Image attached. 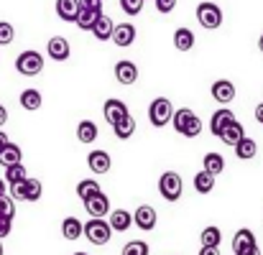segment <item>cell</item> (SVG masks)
Segmentation results:
<instances>
[{
    "mask_svg": "<svg viewBox=\"0 0 263 255\" xmlns=\"http://www.w3.org/2000/svg\"><path fill=\"white\" fill-rule=\"evenodd\" d=\"M172 125H174L176 133L184 135V138H197V135L202 133V120H199V115H197L194 110H189V107H179V110H176Z\"/></svg>",
    "mask_w": 263,
    "mask_h": 255,
    "instance_id": "1",
    "label": "cell"
},
{
    "mask_svg": "<svg viewBox=\"0 0 263 255\" xmlns=\"http://www.w3.org/2000/svg\"><path fill=\"white\" fill-rule=\"evenodd\" d=\"M174 105H172V100H166V97H156L151 105H148V120H151V125L154 128H166L172 120H174Z\"/></svg>",
    "mask_w": 263,
    "mask_h": 255,
    "instance_id": "2",
    "label": "cell"
},
{
    "mask_svg": "<svg viewBox=\"0 0 263 255\" xmlns=\"http://www.w3.org/2000/svg\"><path fill=\"white\" fill-rule=\"evenodd\" d=\"M197 23H199L204 31L220 28V26H222V8H220L217 3H210V0L199 3V5H197Z\"/></svg>",
    "mask_w": 263,
    "mask_h": 255,
    "instance_id": "3",
    "label": "cell"
},
{
    "mask_svg": "<svg viewBox=\"0 0 263 255\" xmlns=\"http://www.w3.org/2000/svg\"><path fill=\"white\" fill-rule=\"evenodd\" d=\"M85 238L92 245H107L112 238V227L105 217H92L89 222H85Z\"/></svg>",
    "mask_w": 263,
    "mask_h": 255,
    "instance_id": "4",
    "label": "cell"
},
{
    "mask_svg": "<svg viewBox=\"0 0 263 255\" xmlns=\"http://www.w3.org/2000/svg\"><path fill=\"white\" fill-rule=\"evenodd\" d=\"M159 194L166 199V202H179L181 194H184V181L176 171H164L159 176Z\"/></svg>",
    "mask_w": 263,
    "mask_h": 255,
    "instance_id": "5",
    "label": "cell"
},
{
    "mask_svg": "<svg viewBox=\"0 0 263 255\" xmlns=\"http://www.w3.org/2000/svg\"><path fill=\"white\" fill-rule=\"evenodd\" d=\"M15 72L23 74V77H36V74H41V72H44V56H41L39 51H33V49L21 51L18 59H15Z\"/></svg>",
    "mask_w": 263,
    "mask_h": 255,
    "instance_id": "6",
    "label": "cell"
},
{
    "mask_svg": "<svg viewBox=\"0 0 263 255\" xmlns=\"http://www.w3.org/2000/svg\"><path fill=\"white\" fill-rule=\"evenodd\" d=\"M156 222H159V214H156V209H154L151 204H141V207L133 212V225H136L138 230H143V232H151V230L156 227Z\"/></svg>",
    "mask_w": 263,
    "mask_h": 255,
    "instance_id": "7",
    "label": "cell"
},
{
    "mask_svg": "<svg viewBox=\"0 0 263 255\" xmlns=\"http://www.w3.org/2000/svg\"><path fill=\"white\" fill-rule=\"evenodd\" d=\"M46 54L54 62H67L72 56V46H69V41L64 36H51L49 44H46Z\"/></svg>",
    "mask_w": 263,
    "mask_h": 255,
    "instance_id": "8",
    "label": "cell"
},
{
    "mask_svg": "<svg viewBox=\"0 0 263 255\" xmlns=\"http://www.w3.org/2000/svg\"><path fill=\"white\" fill-rule=\"evenodd\" d=\"M102 115H105V120L110 123V125H115V123H120L125 115H130L128 112V105L123 102V100H118V97H110V100H105V105H102Z\"/></svg>",
    "mask_w": 263,
    "mask_h": 255,
    "instance_id": "9",
    "label": "cell"
},
{
    "mask_svg": "<svg viewBox=\"0 0 263 255\" xmlns=\"http://www.w3.org/2000/svg\"><path fill=\"white\" fill-rule=\"evenodd\" d=\"M112 72H115V80H118L123 87H130V85L138 82V67H136L130 59H120V62L115 64Z\"/></svg>",
    "mask_w": 263,
    "mask_h": 255,
    "instance_id": "10",
    "label": "cell"
},
{
    "mask_svg": "<svg viewBox=\"0 0 263 255\" xmlns=\"http://www.w3.org/2000/svg\"><path fill=\"white\" fill-rule=\"evenodd\" d=\"M233 120H235V112H233L230 107H220V110H215L212 117H210V133L220 138V133H222Z\"/></svg>",
    "mask_w": 263,
    "mask_h": 255,
    "instance_id": "11",
    "label": "cell"
},
{
    "mask_svg": "<svg viewBox=\"0 0 263 255\" xmlns=\"http://www.w3.org/2000/svg\"><path fill=\"white\" fill-rule=\"evenodd\" d=\"M85 209H87L89 217H107L112 209H110V199H107V194L105 191H100V194H95V197H89L87 202H85Z\"/></svg>",
    "mask_w": 263,
    "mask_h": 255,
    "instance_id": "12",
    "label": "cell"
},
{
    "mask_svg": "<svg viewBox=\"0 0 263 255\" xmlns=\"http://www.w3.org/2000/svg\"><path fill=\"white\" fill-rule=\"evenodd\" d=\"M212 100L215 102H220V105H230L233 100H235V85L230 82V80H217V82H212Z\"/></svg>",
    "mask_w": 263,
    "mask_h": 255,
    "instance_id": "13",
    "label": "cell"
},
{
    "mask_svg": "<svg viewBox=\"0 0 263 255\" xmlns=\"http://www.w3.org/2000/svg\"><path fill=\"white\" fill-rule=\"evenodd\" d=\"M87 166L92 173H107L110 166H112V159H110V153L107 151H89L87 153Z\"/></svg>",
    "mask_w": 263,
    "mask_h": 255,
    "instance_id": "14",
    "label": "cell"
},
{
    "mask_svg": "<svg viewBox=\"0 0 263 255\" xmlns=\"http://www.w3.org/2000/svg\"><path fill=\"white\" fill-rule=\"evenodd\" d=\"M133 41H136V26H133V23H120V26H115V31H112V44H115V46L128 49Z\"/></svg>",
    "mask_w": 263,
    "mask_h": 255,
    "instance_id": "15",
    "label": "cell"
},
{
    "mask_svg": "<svg viewBox=\"0 0 263 255\" xmlns=\"http://www.w3.org/2000/svg\"><path fill=\"white\" fill-rule=\"evenodd\" d=\"M107 222H110L112 232H125V230L133 227V214L128 209H112L107 214Z\"/></svg>",
    "mask_w": 263,
    "mask_h": 255,
    "instance_id": "16",
    "label": "cell"
},
{
    "mask_svg": "<svg viewBox=\"0 0 263 255\" xmlns=\"http://www.w3.org/2000/svg\"><path fill=\"white\" fill-rule=\"evenodd\" d=\"M243 138H246V128H243L238 120H233V123H230V125H228V128L220 133V141H222L225 146H230V148H235Z\"/></svg>",
    "mask_w": 263,
    "mask_h": 255,
    "instance_id": "17",
    "label": "cell"
},
{
    "mask_svg": "<svg viewBox=\"0 0 263 255\" xmlns=\"http://www.w3.org/2000/svg\"><path fill=\"white\" fill-rule=\"evenodd\" d=\"M57 15L64 21V23H74L77 15H80V0H57Z\"/></svg>",
    "mask_w": 263,
    "mask_h": 255,
    "instance_id": "18",
    "label": "cell"
},
{
    "mask_svg": "<svg viewBox=\"0 0 263 255\" xmlns=\"http://www.w3.org/2000/svg\"><path fill=\"white\" fill-rule=\"evenodd\" d=\"M112 31H115V23H112V18L102 13V15L97 18L95 28H92V36H95L97 41H112Z\"/></svg>",
    "mask_w": 263,
    "mask_h": 255,
    "instance_id": "19",
    "label": "cell"
},
{
    "mask_svg": "<svg viewBox=\"0 0 263 255\" xmlns=\"http://www.w3.org/2000/svg\"><path fill=\"white\" fill-rule=\"evenodd\" d=\"M194 44H197V38H194V31H192V28L181 26V28L174 31V49L176 51H192Z\"/></svg>",
    "mask_w": 263,
    "mask_h": 255,
    "instance_id": "20",
    "label": "cell"
},
{
    "mask_svg": "<svg viewBox=\"0 0 263 255\" xmlns=\"http://www.w3.org/2000/svg\"><path fill=\"white\" fill-rule=\"evenodd\" d=\"M18 102H21V107L23 110H28V112H36L41 105H44V97H41V92L39 89H23L21 92V97H18Z\"/></svg>",
    "mask_w": 263,
    "mask_h": 255,
    "instance_id": "21",
    "label": "cell"
},
{
    "mask_svg": "<svg viewBox=\"0 0 263 255\" xmlns=\"http://www.w3.org/2000/svg\"><path fill=\"white\" fill-rule=\"evenodd\" d=\"M62 235H64V240H80L85 235V222H80L77 217H64Z\"/></svg>",
    "mask_w": 263,
    "mask_h": 255,
    "instance_id": "22",
    "label": "cell"
},
{
    "mask_svg": "<svg viewBox=\"0 0 263 255\" xmlns=\"http://www.w3.org/2000/svg\"><path fill=\"white\" fill-rule=\"evenodd\" d=\"M15 164H23L21 146H15V143H8V146L0 151V166H3V169H8V166H15Z\"/></svg>",
    "mask_w": 263,
    "mask_h": 255,
    "instance_id": "23",
    "label": "cell"
},
{
    "mask_svg": "<svg viewBox=\"0 0 263 255\" xmlns=\"http://www.w3.org/2000/svg\"><path fill=\"white\" fill-rule=\"evenodd\" d=\"M112 133H115L118 141H128V138H133V133H136V117H133V115H125L120 123L112 125Z\"/></svg>",
    "mask_w": 263,
    "mask_h": 255,
    "instance_id": "24",
    "label": "cell"
},
{
    "mask_svg": "<svg viewBox=\"0 0 263 255\" xmlns=\"http://www.w3.org/2000/svg\"><path fill=\"white\" fill-rule=\"evenodd\" d=\"M235 156L240 159V161H253L256 156H258V143L253 141V138H243L238 146H235Z\"/></svg>",
    "mask_w": 263,
    "mask_h": 255,
    "instance_id": "25",
    "label": "cell"
},
{
    "mask_svg": "<svg viewBox=\"0 0 263 255\" xmlns=\"http://www.w3.org/2000/svg\"><path fill=\"white\" fill-rule=\"evenodd\" d=\"M251 245H256V235H253V230L240 227V230L233 235V253H240V250H246V248H251Z\"/></svg>",
    "mask_w": 263,
    "mask_h": 255,
    "instance_id": "26",
    "label": "cell"
},
{
    "mask_svg": "<svg viewBox=\"0 0 263 255\" xmlns=\"http://www.w3.org/2000/svg\"><path fill=\"white\" fill-rule=\"evenodd\" d=\"M202 169L207 171V173H212V176H220V173L225 171V159H222L220 153L210 151V153H204V159H202Z\"/></svg>",
    "mask_w": 263,
    "mask_h": 255,
    "instance_id": "27",
    "label": "cell"
},
{
    "mask_svg": "<svg viewBox=\"0 0 263 255\" xmlns=\"http://www.w3.org/2000/svg\"><path fill=\"white\" fill-rule=\"evenodd\" d=\"M215 179H217V176L207 173L204 169L199 171V173H194V179H192V184H194V191H197V194H210V191L215 189Z\"/></svg>",
    "mask_w": 263,
    "mask_h": 255,
    "instance_id": "28",
    "label": "cell"
},
{
    "mask_svg": "<svg viewBox=\"0 0 263 255\" xmlns=\"http://www.w3.org/2000/svg\"><path fill=\"white\" fill-rule=\"evenodd\" d=\"M41 194H44V184L39 181V179H26L23 181V202H39L41 199Z\"/></svg>",
    "mask_w": 263,
    "mask_h": 255,
    "instance_id": "29",
    "label": "cell"
},
{
    "mask_svg": "<svg viewBox=\"0 0 263 255\" xmlns=\"http://www.w3.org/2000/svg\"><path fill=\"white\" fill-rule=\"evenodd\" d=\"M77 141L80 143H95L97 141V125L92 120H82L77 125Z\"/></svg>",
    "mask_w": 263,
    "mask_h": 255,
    "instance_id": "30",
    "label": "cell"
},
{
    "mask_svg": "<svg viewBox=\"0 0 263 255\" xmlns=\"http://www.w3.org/2000/svg\"><path fill=\"white\" fill-rule=\"evenodd\" d=\"M199 243L207 245V248H220V243H222V232H220V227H215V225L204 227L202 235H199Z\"/></svg>",
    "mask_w": 263,
    "mask_h": 255,
    "instance_id": "31",
    "label": "cell"
},
{
    "mask_svg": "<svg viewBox=\"0 0 263 255\" xmlns=\"http://www.w3.org/2000/svg\"><path fill=\"white\" fill-rule=\"evenodd\" d=\"M102 189H100V181H95V179H82L80 184H77V197L82 199V202H87L89 197H95V194H100Z\"/></svg>",
    "mask_w": 263,
    "mask_h": 255,
    "instance_id": "32",
    "label": "cell"
},
{
    "mask_svg": "<svg viewBox=\"0 0 263 255\" xmlns=\"http://www.w3.org/2000/svg\"><path fill=\"white\" fill-rule=\"evenodd\" d=\"M100 15H102L100 10H80V15H77L74 26H77V28H82V31H92Z\"/></svg>",
    "mask_w": 263,
    "mask_h": 255,
    "instance_id": "33",
    "label": "cell"
},
{
    "mask_svg": "<svg viewBox=\"0 0 263 255\" xmlns=\"http://www.w3.org/2000/svg\"><path fill=\"white\" fill-rule=\"evenodd\" d=\"M3 179L8 181V186H13V184H21V181H26V179H28V173H26V166H23V164L8 166V169H5V173H3Z\"/></svg>",
    "mask_w": 263,
    "mask_h": 255,
    "instance_id": "34",
    "label": "cell"
},
{
    "mask_svg": "<svg viewBox=\"0 0 263 255\" xmlns=\"http://www.w3.org/2000/svg\"><path fill=\"white\" fill-rule=\"evenodd\" d=\"M0 217H8V220L15 217V199L10 194L0 197Z\"/></svg>",
    "mask_w": 263,
    "mask_h": 255,
    "instance_id": "35",
    "label": "cell"
},
{
    "mask_svg": "<svg viewBox=\"0 0 263 255\" xmlns=\"http://www.w3.org/2000/svg\"><path fill=\"white\" fill-rule=\"evenodd\" d=\"M148 245L143 243V240H130V243H125V248H123V255H148Z\"/></svg>",
    "mask_w": 263,
    "mask_h": 255,
    "instance_id": "36",
    "label": "cell"
},
{
    "mask_svg": "<svg viewBox=\"0 0 263 255\" xmlns=\"http://www.w3.org/2000/svg\"><path fill=\"white\" fill-rule=\"evenodd\" d=\"M13 38H15V28H13V23H8V21H0V46H8V44H13Z\"/></svg>",
    "mask_w": 263,
    "mask_h": 255,
    "instance_id": "37",
    "label": "cell"
},
{
    "mask_svg": "<svg viewBox=\"0 0 263 255\" xmlns=\"http://www.w3.org/2000/svg\"><path fill=\"white\" fill-rule=\"evenodd\" d=\"M143 3H146V0H120V8H123V13H128V15H138V13L143 10Z\"/></svg>",
    "mask_w": 263,
    "mask_h": 255,
    "instance_id": "38",
    "label": "cell"
},
{
    "mask_svg": "<svg viewBox=\"0 0 263 255\" xmlns=\"http://www.w3.org/2000/svg\"><path fill=\"white\" fill-rule=\"evenodd\" d=\"M154 5H156V10H159L161 15H169L176 8V0H154Z\"/></svg>",
    "mask_w": 263,
    "mask_h": 255,
    "instance_id": "39",
    "label": "cell"
},
{
    "mask_svg": "<svg viewBox=\"0 0 263 255\" xmlns=\"http://www.w3.org/2000/svg\"><path fill=\"white\" fill-rule=\"evenodd\" d=\"M80 10H100L102 13V0H80Z\"/></svg>",
    "mask_w": 263,
    "mask_h": 255,
    "instance_id": "40",
    "label": "cell"
},
{
    "mask_svg": "<svg viewBox=\"0 0 263 255\" xmlns=\"http://www.w3.org/2000/svg\"><path fill=\"white\" fill-rule=\"evenodd\" d=\"M10 230H13V220L0 217V240H5V238L10 235Z\"/></svg>",
    "mask_w": 263,
    "mask_h": 255,
    "instance_id": "41",
    "label": "cell"
},
{
    "mask_svg": "<svg viewBox=\"0 0 263 255\" xmlns=\"http://www.w3.org/2000/svg\"><path fill=\"white\" fill-rule=\"evenodd\" d=\"M235 255H261V248L256 243V245H251V248H246V250H240V253H235Z\"/></svg>",
    "mask_w": 263,
    "mask_h": 255,
    "instance_id": "42",
    "label": "cell"
},
{
    "mask_svg": "<svg viewBox=\"0 0 263 255\" xmlns=\"http://www.w3.org/2000/svg\"><path fill=\"white\" fill-rule=\"evenodd\" d=\"M197 255H220V248H207V245H202Z\"/></svg>",
    "mask_w": 263,
    "mask_h": 255,
    "instance_id": "43",
    "label": "cell"
},
{
    "mask_svg": "<svg viewBox=\"0 0 263 255\" xmlns=\"http://www.w3.org/2000/svg\"><path fill=\"white\" fill-rule=\"evenodd\" d=\"M5 123H8V110H5V105H0V130H3Z\"/></svg>",
    "mask_w": 263,
    "mask_h": 255,
    "instance_id": "44",
    "label": "cell"
},
{
    "mask_svg": "<svg viewBox=\"0 0 263 255\" xmlns=\"http://www.w3.org/2000/svg\"><path fill=\"white\" fill-rule=\"evenodd\" d=\"M256 120L263 125V102H261V105H256Z\"/></svg>",
    "mask_w": 263,
    "mask_h": 255,
    "instance_id": "45",
    "label": "cell"
},
{
    "mask_svg": "<svg viewBox=\"0 0 263 255\" xmlns=\"http://www.w3.org/2000/svg\"><path fill=\"white\" fill-rule=\"evenodd\" d=\"M5 194H8V181L0 179V197H5Z\"/></svg>",
    "mask_w": 263,
    "mask_h": 255,
    "instance_id": "46",
    "label": "cell"
},
{
    "mask_svg": "<svg viewBox=\"0 0 263 255\" xmlns=\"http://www.w3.org/2000/svg\"><path fill=\"white\" fill-rule=\"evenodd\" d=\"M8 143H10V141H8V135H5V133L0 130V151H3V148H5Z\"/></svg>",
    "mask_w": 263,
    "mask_h": 255,
    "instance_id": "47",
    "label": "cell"
},
{
    "mask_svg": "<svg viewBox=\"0 0 263 255\" xmlns=\"http://www.w3.org/2000/svg\"><path fill=\"white\" fill-rule=\"evenodd\" d=\"M258 49H261V54H263V33H261V38H258Z\"/></svg>",
    "mask_w": 263,
    "mask_h": 255,
    "instance_id": "48",
    "label": "cell"
},
{
    "mask_svg": "<svg viewBox=\"0 0 263 255\" xmlns=\"http://www.w3.org/2000/svg\"><path fill=\"white\" fill-rule=\"evenodd\" d=\"M0 255H3V240H0Z\"/></svg>",
    "mask_w": 263,
    "mask_h": 255,
    "instance_id": "49",
    "label": "cell"
},
{
    "mask_svg": "<svg viewBox=\"0 0 263 255\" xmlns=\"http://www.w3.org/2000/svg\"><path fill=\"white\" fill-rule=\"evenodd\" d=\"M74 255H87V253H74Z\"/></svg>",
    "mask_w": 263,
    "mask_h": 255,
    "instance_id": "50",
    "label": "cell"
}]
</instances>
